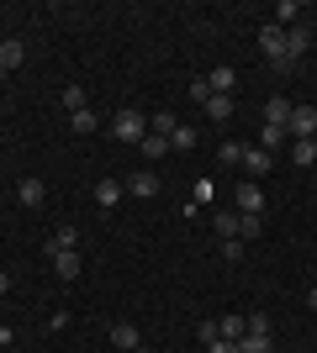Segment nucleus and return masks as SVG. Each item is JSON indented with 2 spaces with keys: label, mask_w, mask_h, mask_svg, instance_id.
Segmentation results:
<instances>
[{
  "label": "nucleus",
  "mask_w": 317,
  "mask_h": 353,
  "mask_svg": "<svg viewBox=\"0 0 317 353\" xmlns=\"http://www.w3.org/2000/svg\"><path fill=\"white\" fill-rule=\"evenodd\" d=\"M238 353H275V343H270V332H243Z\"/></svg>",
  "instance_id": "f3484780"
},
{
  "label": "nucleus",
  "mask_w": 317,
  "mask_h": 353,
  "mask_svg": "<svg viewBox=\"0 0 317 353\" xmlns=\"http://www.w3.org/2000/svg\"><path fill=\"white\" fill-rule=\"evenodd\" d=\"M270 163H275V153H265V148H249V153H243V169H249V174H270Z\"/></svg>",
  "instance_id": "ddd939ff"
},
{
  "label": "nucleus",
  "mask_w": 317,
  "mask_h": 353,
  "mask_svg": "<svg viewBox=\"0 0 317 353\" xmlns=\"http://www.w3.org/2000/svg\"><path fill=\"white\" fill-rule=\"evenodd\" d=\"M111 137H117V143H143V137H148V117H143V111H117V117H111Z\"/></svg>",
  "instance_id": "f257e3e1"
},
{
  "label": "nucleus",
  "mask_w": 317,
  "mask_h": 353,
  "mask_svg": "<svg viewBox=\"0 0 317 353\" xmlns=\"http://www.w3.org/2000/svg\"><path fill=\"white\" fill-rule=\"evenodd\" d=\"M206 353H238V343H227V338H217V343H206Z\"/></svg>",
  "instance_id": "7c9ffc66"
},
{
  "label": "nucleus",
  "mask_w": 317,
  "mask_h": 353,
  "mask_svg": "<svg viewBox=\"0 0 317 353\" xmlns=\"http://www.w3.org/2000/svg\"><path fill=\"white\" fill-rule=\"evenodd\" d=\"M53 274L59 280H79V253H53Z\"/></svg>",
  "instance_id": "a211bd4d"
},
{
  "label": "nucleus",
  "mask_w": 317,
  "mask_h": 353,
  "mask_svg": "<svg viewBox=\"0 0 317 353\" xmlns=\"http://www.w3.org/2000/svg\"><path fill=\"white\" fill-rule=\"evenodd\" d=\"M291 163H296V169H312L317 163V143L312 137H307V143H291Z\"/></svg>",
  "instance_id": "aec40b11"
},
{
  "label": "nucleus",
  "mask_w": 317,
  "mask_h": 353,
  "mask_svg": "<svg viewBox=\"0 0 317 353\" xmlns=\"http://www.w3.org/2000/svg\"><path fill=\"white\" fill-rule=\"evenodd\" d=\"M196 338H201V348H206V343H217L222 332H217V322H201V327H196Z\"/></svg>",
  "instance_id": "c756f323"
},
{
  "label": "nucleus",
  "mask_w": 317,
  "mask_h": 353,
  "mask_svg": "<svg viewBox=\"0 0 317 353\" xmlns=\"http://www.w3.org/2000/svg\"><path fill=\"white\" fill-rule=\"evenodd\" d=\"M21 59H27V48L16 43V37H6V43H0V69H6V74L21 69Z\"/></svg>",
  "instance_id": "4468645a"
},
{
  "label": "nucleus",
  "mask_w": 317,
  "mask_h": 353,
  "mask_svg": "<svg viewBox=\"0 0 317 353\" xmlns=\"http://www.w3.org/2000/svg\"><path fill=\"white\" fill-rule=\"evenodd\" d=\"M53 253H79V227H59L53 243H48V259H53Z\"/></svg>",
  "instance_id": "9d476101"
},
{
  "label": "nucleus",
  "mask_w": 317,
  "mask_h": 353,
  "mask_svg": "<svg viewBox=\"0 0 317 353\" xmlns=\"http://www.w3.org/2000/svg\"><path fill=\"white\" fill-rule=\"evenodd\" d=\"M43 179H21V185H16V201H21V206H27V211H37V206H43Z\"/></svg>",
  "instance_id": "9b49d317"
},
{
  "label": "nucleus",
  "mask_w": 317,
  "mask_h": 353,
  "mask_svg": "<svg viewBox=\"0 0 317 353\" xmlns=\"http://www.w3.org/2000/svg\"><path fill=\"white\" fill-rule=\"evenodd\" d=\"M275 16H280L275 27H296V21H302V0H280V6H275Z\"/></svg>",
  "instance_id": "4be33fe9"
},
{
  "label": "nucleus",
  "mask_w": 317,
  "mask_h": 353,
  "mask_svg": "<svg viewBox=\"0 0 317 353\" xmlns=\"http://www.w3.org/2000/svg\"><path fill=\"white\" fill-rule=\"evenodd\" d=\"M307 306H312V311H317V285H312V290H307Z\"/></svg>",
  "instance_id": "473e14b6"
},
{
  "label": "nucleus",
  "mask_w": 317,
  "mask_h": 353,
  "mask_svg": "<svg viewBox=\"0 0 317 353\" xmlns=\"http://www.w3.org/2000/svg\"><path fill=\"white\" fill-rule=\"evenodd\" d=\"M206 117L211 121H227V117H233V95H211V101H206Z\"/></svg>",
  "instance_id": "5701e85b"
},
{
  "label": "nucleus",
  "mask_w": 317,
  "mask_h": 353,
  "mask_svg": "<svg viewBox=\"0 0 317 353\" xmlns=\"http://www.w3.org/2000/svg\"><path fill=\"white\" fill-rule=\"evenodd\" d=\"M122 190H127V185H117V179H101V185H95V206L111 211V206L122 201Z\"/></svg>",
  "instance_id": "2eb2a0df"
},
{
  "label": "nucleus",
  "mask_w": 317,
  "mask_h": 353,
  "mask_svg": "<svg viewBox=\"0 0 317 353\" xmlns=\"http://www.w3.org/2000/svg\"><path fill=\"white\" fill-rule=\"evenodd\" d=\"M259 148H265V153H280V148H286V127H259Z\"/></svg>",
  "instance_id": "412c9836"
},
{
  "label": "nucleus",
  "mask_w": 317,
  "mask_h": 353,
  "mask_svg": "<svg viewBox=\"0 0 317 353\" xmlns=\"http://www.w3.org/2000/svg\"><path fill=\"white\" fill-rule=\"evenodd\" d=\"M111 348H122V353H137V348H143L137 327H133V322H111Z\"/></svg>",
  "instance_id": "423d86ee"
},
{
  "label": "nucleus",
  "mask_w": 317,
  "mask_h": 353,
  "mask_svg": "<svg viewBox=\"0 0 317 353\" xmlns=\"http://www.w3.org/2000/svg\"><path fill=\"white\" fill-rule=\"evenodd\" d=\"M169 148H196V127H185V121H180L175 137H169Z\"/></svg>",
  "instance_id": "cd10ccee"
},
{
  "label": "nucleus",
  "mask_w": 317,
  "mask_h": 353,
  "mask_svg": "<svg viewBox=\"0 0 317 353\" xmlns=\"http://www.w3.org/2000/svg\"><path fill=\"white\" fill-rule=\"evenodd\" d=\"M0 85H6V69H0Z\"/></svg>",
  "instance_id": "72a5a7b5"
},
{
  "label": "nucleus",
  "mask_w": 317,
  "mask_h": 353,
  "mask_svg": "<svg viewBox=\"0 0 317 353\" xmlns=\"http://www.w3.org/2000/svg\"><path fill=\"white\" fill-rule=\"evenodd\" d=\"M137 148H143V159H164V153H169V137H153V132H148Z\"/></svg>",
  "instance_id": "b1692460"
},
{
  "label": "nucleus",
  "mask_w": 317,
  "mask_h": 353,
  "mask_svg": "<svg viewBox=\"0 0 317 353\" xmlns=\"http://www.w3.org/2000/svg\"><path fill=\"white\" fill-rule=\"evenodd\" d=\"M6 290H11V274H6V269H0V295H6Z\"/></svg>",
  "instance_id": "2f4dec72"
},
{
  "label": "nucleus",
  "mask_w": 317,
  "mask_h": 353,
  "mask_svg": "<svg viewBox=\"0 0 317 353\" xmlns=\"http://www.w3.org/2000/svg\"><path fill=\"white\" fill-rule=\"evenodd\" d=\"M265 127H291V101L286 95H270V101H265Z\"/></svg>",
  "instance_id": "0eeeda50"
},
{
  "label": "nucleus",
  "mask_w": 317,
  "mask_h": 353,
  "mask_svg": "<svg viewBox=\"0 0 317 353\" xmlns=\"http://www.w3.org/2000/svg\"><path fill=\"white\" fill-rule=\"evenodd\" d=\"M291 143H307L317 137V105H291V127H286Z\"/></svg>",
  "instance_id": "7ed1b4c3"
},
{
  "label": "nucleus",
  "mask_w": 317,
  "mask_h": 353,
  "mask_svg": "<svg viewBox=\"0 0 317 353\" xmlns=\"http://www.w3.org/2000/svg\"><path fill=\"white\" fill-rule=\"evenodd\" d=\"M122 185H127V195H143V201L159 195V174H153V169H137V174H127Z\"/></svg>",
  "instance_id": "39448f33"
},
{
  "label": "nucleus",
  "mask_w": 317,
  "mask_h": 353,
  "mask_svg": "<svg viewBox=\"0 0 317 353\" xmlns=\"http://www.w3.org/2000/svg\"><path fill=\"white\" fill-rule=\"evenodd\" d=\"M259 53H265L275 69L286 74V69H291V63H286V27H265V32H259Z\"/></svg>",
  "instance_id": "f03ea898"
},
{
  "label": "nucleus",
  "mask_w": 317,
  "mask_h": 353,
  "mask_svg": "<svg viewBox=\"0 0 317 353\" xmlns=\"http://www.w3.org/2000/svg\"><path fill=\"white\" fill-rule=\"evenodd\" d=\"M217 332H222L227 343H238L243 332H249V322H243V311H233V316H222V322H217Z\"/></svg>",
  "instance_id": "6ab92c4d"
},
{
  "label": "nucleus",
  "mask_w": 317,
  "mask_h": 353,
  "mask_svg": "<svg viewBox=\"0 0 317 353\" xmlns=\"http://www.w3.org/2000/svg\"><path fill=\"white\" fill-rule=\"evenodd\" d=\"M69 121H75V132H79V137H90L95 127H101V121H95V111H90V105H85V111H75V117H69Z\"/></svg>",
  "instance_id": "393cba45"
},
{
  "label": "nucleus",
  "mask_w": 317,
  "mask_h": 353,
  "mask_svg": "<svg viewBox=\"0 0 317 353\" xmlns=\"http://www.w3.org/2000/svg\"><path fill=\"white\" fill-rule=\"evenodd\" d=\"M238 211L243 216H265V190L259 185H238Z\"/></svg>",
  "instance_id": "6e6552de"
},
{
  "label": "nucleus",
  "mask_w": 317,
  "mask_h": 353,
  "mask_svg": "<svg viewBox=\"0 0 317 353\" xmlns=\"http://www.w3.org/2000/svg\"><path fill=\"white\" fill-rule=\"evenodd\" d=\"M64 105H69V117H75V111H85V105H90V95H85L79 85H69V90H64Z\"/></svg>",
  "instance_id": "bb28decb"
},
{
  "label": "nucleus",
  "mask_w": 317,
  "mask_h": 353,
  "mask_svg": "<svg viewBox=\"0 0 317 353\" xmlns=\"http://www.w3.org/2000/svg\"><path fill=\"white\" fill-rule=\"evenodd\" d=\"M222 259H227V264H238V259H243V243H238V237H227V243H222Z\"/></svg>",
  "instance_id": "c85d7f7f"
},
{
  "label": "nucleus",
  "mask_w": 317,
  "mask_h": 353,
  "mask_svg": "<svg viewBox=\"0 0 317 353\" xmlns=\"http://www.w3.org/2000/svg\"><path fill=\"white\" fill-rule=\"evenodd\" d=\"M175 127H180V117H175V111H153V117H148V132H153V137H175Z\"/></svg>",
  "instance_id": "dca6fc26"
},
{
  "label": "nucleus",
  "mask_w": 317,
  "mask_h": 353,
  "mask_svg": "<svg viewBox=\"0 0 317 353\" xmlns=\"http://www.w3.org/2000/svg\"><path fill=\"white\" fill-rule=\"evenodd\" d=\"M211 227H217V237H222V243H227V237H238V243H243V216H238V211H222Z\"/></svg>",
  "instance_id": "f8f14e48"
},
{
  "label": "nucleus",
  "mask_w": 317,
  "mask_h": 353,
  "mask_svg": "<svg viewBox=\"0 0 317 353\" xmlns=\"http://www.w3.org/2000/svg\"><path fill=\"white\" fill-rule=\"evenodd\" d=\"M206 85H211V95H233V90H238V74L227 69V63H217V69L206 74Z\"/></svg>",
  "instance_id": "1a4fd4ad"
},
{
  "label": "nucleus",
  "mask_w": 317,
  "mask_h": 353,
  "mask_svg": "<svg viewBox=\"0 0 317 353\" xmlns=\"http://www.w3.org/2000/svg\"><path fill=\"white\" fill-rule=\"evenodd\" d=\"M307 48H312V32H307L302 21H296V27H286V63H291V69H296V59H302Z\"/></svg>",
  "instance_id": "20e7f679"
},
{
  "label": "nucleus",
  "mask_w": 317,
  "mask_h": 353,
  "mask_svg": "<svg viewBox=\"0 0 317 353\" xmlns=\"http://www.w3.org/2000/svg\"><path fill=\"white\" fill-rule=\"evenodd\" d=\"M243 153H249L243 143H222V148H217V159H222L227 169H238V163H243Z\"/></svg>",
  "instance_id": "a878e982"
},
{
  "label": "nucleus",
  "mask_w": 317,
  "mask_h": 353,
  "mask_svg": "<svg viewBox=\"0 0 317 353\" xmlns=\"http://www.w3.org/2000/svg\"><path fill=\"white\" fill-rule=\"evenodd\" d=\"M312 274H317V269H312Z\"/></svg>",
  "instance_id": "f704fd0d"
}]
</instances>
